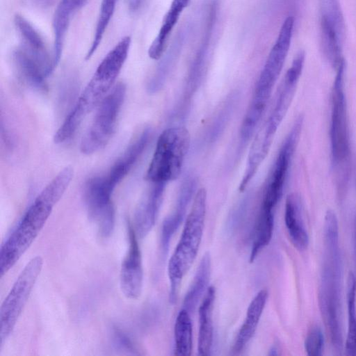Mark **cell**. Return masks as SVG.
Masks as SVG:
<instances>
[{
	"label": "cell",
	"mask_w": 356,
	"mask_h": 356,
	"mask_svg": "<svg viewBox=\"0 0 356 356\" xmlns=\"http://www.w3.org/2000/svg\"><path fill=\"white\" fill-rule=\"evenodd\" d=\"M73 173L71 166L60 170L35 197L3 243L0 249L1 277L15 266L36 238L71 182Z\"/></svg>",
	"instance_id": "6da1fadb"
},
{
	"label": "cell",
	"mask_w": 356,
	"mask_h": 356,
	"mask_svg": "<svg viewBox=\"0 0 356 356\" xmlns=\"http://www.w3.org/2000/svg\"><path fill=\"white\" fill-rule=\"evenodd\" d=\"M131 38H122L105 56L84 88L73 109L54 136L55 143L70 139L86 115L90 113L111 90L127 58Z\"/></svg>",
	"instance_id": "7a4b0ae2"
},
{
	"label": "cell",
	"mask_w": 356,
	"mask_h": 356,
	"mask_svg": "<svg viewBox=\"0 0 356 356\" xmlns=\"http://www.w3.org/2000/svg\"><path fill=\"white\" fill-rule=\"evenodd\" d=\"M331 90L330 124V157L332 170L339 188L349 181L351 163V143L345 90L346 62L336 68Z\"/></svg>",
	"instance_id": "3957f363"
},
{
	"label": "cell",
	"mask_w": 356,
	"mask_h": 356,
	"mask_svg": "<svg viewBox=\"0 0 356 356\" xmlns=\"http://www.w3.org/2000/svg\"><path fill=\"white\" fill-rule=\"evenodd\" d=\"M206 210L207 191L201 188L194 196L181 237L168 264L171 302L176 301L182 279L196 259L203 235Z\"/></svg>",
	"instance_id": "277c9868"
},
{
	"label": "cell",
	"mask_w": 356,
	"mask_h": 356,
	"mask_svg": "<svg viewBox=\"0 0 356 356\" xmlns=\"http://www.w3.org/2000/svg\"><path fill=\"white\" fill-rule=\"evenodd\" d=\"M191 144V136L184 127L165 129L159 136L148 167L146 178L152 184L168 182L180 175Z\"/></svg>",
	"instance_id": "5b68a950"
},
{
	"label": "cell",
	"mask_w": 356,
	"mask_h": 356,
	"mask_svg": "<svg viewBox=\"0 0 356 356\" xmlns=\"http://www.w3.org/2000/svg\"><path fill=\"white\" fill-rule=\"evenodd\" d=\"M126 95V86L118 83L98 106L93 120L83 135L80 149L91 154L104 148L114 134Z\"/></svg>",
	"instance_id": "8992f818"
},
{
	"label": "cell",
	"mask_w": 356,
	"mask_h": 356,
	"mask_svg": "<svg viewBox=\"0 0 356 356\" xmlns=\"http://www.w3.org/2000/svg\"><path fill=\"white\" fill-rule=\"evenodd\" d=\"M43 266L40 256L33 257L17 277L0 309V346L12 333Z\"/></svg>",
	"instance_id": "52a82bcc"
},
{
	"label": "cell",
	"mask_w": 356,
	"mask_h": 356,
	"mask_svg": "<svg viewBox=\"0 0 356 356\" xmlns=\"http://www.w3.org/2000/svg\"><path fill=\"white\" fill-rule=\"evenodd\" d=\"M304 116L295 120L277 154L266 187L261 208L273 211L282 196L291 161L298 144Z\"/></svg>",
	"instance_id": "ba28073f"
},
{
	"label": "cell",
	"mask_w": 356,
	"mask_h": 356,
	"mask_svg": "<svg viewBox=\"0 0 356 356\" xmlns=\"http://www.w3.org/2000/svg\"><path fill=\"white\" fill-rule=\"evenodd\" d=\"M320 38L323 54L337 68L342 56L345 38V19L339 0H319Z\"/></svg>",
	"instance_id": "9c48e42d"
},
{
	"label": "cell",
	"mask_w": 356,
	"mask_h": 356,
	"mask_svg": "<svg viewBox=\"0 0 356 356\" xmlns=\"http://www.w3.org/2000/svg\"><path fill=\"white\" fill-rule=\"evenodd\" d=\"M113 191L104 175L91 177L84 187L88 216L96 223L99 234L104 238L112 234L115 226V209L111 201Z\"/></svg>",
	"instance_id": "30bf717a"
},
{
	"label": "cell",
	"mask_w": 356,
	"mask_h": 356,
	"mask_svg": "<svg viewBox=\"0 0 356 356\" xmlns=\"http://www.w3.org/2000/svg\"><path fill=\"white\" fill-rule=\"evenodd\" d=\"M293 27V17H287L284 21L277 38L270 51L257 81L254 93L270 97L273 88L280 76L289 51Z\"/></svg>",
	"instance_id": "8fae6325"
},
{
	"label": "cell",
	"mask_w": 356,
	"mask_h": 356,
	"mask_svg": "<svg viewBox=\"0 0 356 356\" xmlns=\"http://www.w3.org/2000/svg\"><path fill=\"white\" fill-rule=\"evenodd\" d=\"M127 228L129 245L120 267V287L127 298L135 300L142 293L143 268L138 236L130 223Z\"/></svg>",
	"instance_id": "7c38bea8"
},
{
	"label": "cell",
	"mask_w": 356,
	"mask_h": 356,
	"mask_svg": "<svg viewBox=\"0 0 356 356\" xmlns=\"http://www.w3.org/2000/svg\"><path fill=\"white\" fill-rule=\"evenodd\" d=\"M305 59V52L299 51L294 57L281 83L274 108L268 119L270 123L277 129L293 99L303 70Z\"/></svg>",
	"instance_id": "4fadbf2b"
},
{
	"label": "cell",
	"mask_w": 356,
	"mask_h": 356,
	"mask_svg": "<svg viewBox=\"0 0 356 356\" xmlns=\"http://www.w3.org/2000/svg\"><path fill=\"white\" fill-rule=\"evenodd\" d=\"M14 24L22 39L21 46L38 62L47 76L50 75L56 66L40 33L19 14L15 16Z\"/></svg>",
	"instance_id": "5bb4252c"
},
{
	"label": "cell",
	"mask_w": 356,
	"mask_h": 356,
	"mask_svg": "<svg viewBox=\"0 0 356 356\" xmlns=\"http://www.w3.org/2000/svg\"><path fill=\"white\" fill-rule=\"evenodd\" d=\"M277 129L267 120L253 139L249 150L247 165L239 184V191L243 192L249 184L258 168L266 158Z\"/></svg>",
	"instance_id": "9a60e30c"
},
{
	"label": "cell",
	"mask_w": 356,
	"mask_h": 356,
	"mask_svg": "<svg viewBox=\"0 0 356 356\" xmlns=\"http://www.w3.org/2000/svg\"><path fill=\"white\" fill-rule=\"evenodd\" d=\"M197 186V179L194 177L186 179L179 192L175 211L163 221L161 229V245L163 252H166L174 234L183 221L187 207L191 202Z\"/></svg>",
	"instance_id": "2e32d148"
},
{
	"label": "cell",
	"mask_w": 356,
	"mask_h": 356,
	"mask_svg": "<svg viewBox=\"0 0 356 356\" xmlns=\"http://www.w3.org/2000/svg\"><path fill=\"white\" fill-rule=\"evenodd\" d=\"M165 184H152L147 197L140 204L134 218V229L139 238L145 237L155 225L162 203Z\"/></svg>",
	"instance_id": "e0dca14e"
},
{
	"label": "cell",
	"mask_w": 356,
	"mask_h": 356,
	"mask_svg": "<svg viewBox=\"0 0 356 356\" xmlns=\"http://www.w3.org/2000/svg\"><path fill=\"white\" fill-rule=\"evenodd\" d=\"M88 1V0H60L55 9L52 26L54 36L53 58L56 67L62 55L72 16Z\"/></svg>",
	"instance_id": "ac0fdd59"
},
{
	"label": "cell",
	"mask_w": 356,
	"mask_h": 356,
	"mask_svg": "<svg viewBox=\"0 0 356 356\" xmlns=\"http://www.w3.org/2000/svg\"><path fill=\"white\" fill-rule=\"evenodd\" d=\"M284 222L293 245L299 250H305L309 245L300 197L295 193L289 194L285 202Z\"/></svg>",
	"instance_id": "d6986e66"
},
{
	"label": "cell",
	"mask_w": 356,
	"mask_h": 356,
	"mask_svg": "<svg viewBox=\"0 0 356 356\" xmlns=\"http://www.w3.org/2000/svg\"><path fill=\"white\" fill-rule=\"evenodd\" d=\"M268 297V291L263 289L256 294L250 302L246 312L245 320L237 333L232 346V351L234 354L240 353L255 333Z\"/></svg>",
	"instance_id": "ffe728a7"
},
{
	"label": "cell",
	"mask_w": 356,
	"mask_h": 356,
	"mask_svg": "<svg viewBox=\"0 0 356 356\" xmlns=\"http://www.w3.org/2000/svg\"><path fill=\"white\" fill-rule=\"evenodd\" d=\"M189 2L190 0H172L163 17L158 34L148 49L149 58L159 60L163 56L170 34Z\"/></svg>",
	"instance_id": "44dd1931"
},
{
	"label": "cell",
	"mask_w": 356,
	"mask_h": 356,
	"mask_svg": "<svg viewBox=\"0 0 356 356\" xmlns=\"http://www.w3.org/2000/svg\"><path fill=\"white\" fill-rule=\"evenodd\" d=\"M216 298V289L209 286L199 306V331L197 350L199 355H208L213 343V309Z\"/></svg>",
	"instance_id": "7402d4cb"
},
{
	"label": "cell",
	"mask_w": 356,
	"mask_h": 356,
	"mask_svg": "<svg viewBox=\"0 0 356 356\" xmlns=\"http://www.w3.org/2000/svg\"><path fill=\"white\" fill-rule=\"evenodd\" d=\"M13 58L17 71L28 84L41 91L47 90V76L33 56L20 45L13 51Z\"/></svg>",
	"instance_id": "603a6c76"
},
{
	"label": "cell",
	"mask_w": 356,
	"mask_h": 356,
	"mask_svg": "<svg viewBox=\"0 0 356 356\" xmlns=\"http://www.w3.org/2000/svg\"><path fill=\"white\" fill-rule=\"evenodd\" d=\"M211 271V257L209 252L202 257L195 276L184 299V308L188 312L193 311L209 282Z\"/></svg>",
	"instance_id": "cb8c5ba5"
},
{
	"label": "cell",
	"mask_w": 356,
	"mask_h": 356,
	"mask_svg": "<svg viewBox=\"0 0 356 356\" xmlns=\"http://www.w3.org/2000/svg\"><path fill=\"white\" fill-rule=\"evenodd\" d=\"M270 97L254 93L252 100L241 122L239 137L241 143L245 145L257 132L263 118Z\"/></svg>",
	"instance_id": "d4e9b609"
},
{
	"label": "cell",
	"mask_w": 356,
	"mask_h": 356,
	"mask_svg": "<svg viewBox=\"0 0 356 356\" xmlns=\"http://www.w3.org/2000/svg\"><path fill=\"white\" fill-rule=\"evenodd\" d=\"M184 32L182 31L179 33L176 40L172 42L170 49L158 65L154 74L147 85L149 92L155 93L163 88L170 70L179 56L184 38Z\"/></svg>",
	"instance_id": "484cf974"
},
{
	"label": "cell",
	"mask_w": 356,
	"mask_h": 356,
	"mask_svg": "<svg viewBox=\"0 0 356 356\" xmlns=\"http://www.w3.org/2000/svg\"><path fill=\"white\" fill-rule=\"evenodd\" d=\"M273 211L261 208L254 232L250 262H253L262 250L268 245L273 236Z\"/></svg>",
	"instance_id": "4316f807"
},
{
	"label": "cell",
	"mask_w": 356,
	"mask_h": 356,
	"mask_svg": "<svg viewBox=\"0 0 356 356\" xmlns=\"http://www.w3.org/2000/svg\"><path fill=\"white\" fill-rule=\"evenodd\" d=\"M175 354L189 356L193 346V328L189 312L181 309L176 318L175 327Z\"/></svg>",
	"instance_id": "83f0119b"
},
{
	"label": "cell",
	"mask_w": 356,
	"mask_h": 356,
	"mask_svg": "<svg viewBox=\"0 0 356 356\" xmlns=\"http://www.w3.org/2000/svg\"><path fill=\"white\" fill-rule=\"evenodd\" d=\"M356 279L350 273L347 280L348 331L346 339L347 355L356 356Z\"/></svg>",
	"instance_id": "f1b7e54d"
},
{
	"label": "cell",
	"mask_w": 356,
	"mask_h": 356,
	"mask_svg": "<svg viewBox=\"0 0 356 356\" xmlns=\"http://www.w3.org/2000/svg\"><path fill=\"white\" fill-rule=\"evenodd\" d=\"M213 18V13L210 19H209L207 32L204 35V40L202 39V44L193 60L189 71L187 80V89L189 92L195 91L202 80L209 44L208 41L209 40L211 29L212 28Z\"/></svg>",
	"instance_id": "f546056e"
},
{
	"label": "cell",
	"mask_w": 356,
	"mask_h": 356,
	"mask_svg": "<svg viewBox=\"0 0 356 356\" xmlns=\"http://www.w3.org/2000/svg\"><path fill=\"white\" fill-rule=\"evenodd\" d=\"M117 2L118 0H102L92 41L86 56V60L91 58L100 44L114 13Z\"/></svg>",
	"instance_id": "4dcf8cb0"
},
{
	"label": "cell",
	"mask_w": 356,
	"mask_h": 356,
	"mask_svg": "<svg viewBox=\"0 0 356 356\" xmlns=\"http://www.w3.org/2000/svg\"><path fill=\"white\" fill-rule=\"evenodd\" d=\"M324 344L323 334L321 328L313 326L308 331L305 341V349L309 356H319L322 354Z\"/></svg>",
	"instance_id": "1f68e13d"
},
{
	"label": "cell",
	"mask_w": 356,
	"mask_h": 356,
	"mask_svg": "<svg viewBox=\"0 0 356 356\" xmlns=\"http://www.w3.org/2000/svg\"><path fill=\"white\" fill-rule=\"evenodd\" d=\"M234 102L233 98L227 99L226 102L221 108V110L219 111L218 115L213 121L211 129L210 139L211 141L215 140L218 137L219 134L220 135V133L224 129L225 125L229 120L230 114L232 112Z\"/></svg>",
	"instance_id": "d6a6232c"
},
{
	"label": "cell",
	"mask_w": 356,
	"mask_h": 356,
	"mask_svg": "<svg viewBox=\"0 0 356 356\" xmlns=\"http://www.w3.org/2000/svg\"><path fill=\"white\" fill-rule=\"evenodd\" d=\"M114 346L121 351L135 354L136 348L129 337L120 329L114 328L113 331Z\"/></svg>",
	"instance_id": "836d02e7"
},
{
	"label": "cell",
	"mask_w": 356,
	"mask_h": 356,
	"mask_svg": "<svg viewBox=\"0 0 356 356\" xmlns=\"http://www.w3.org/2000/svg\"><path fill=\"white\" fill-rule=\"evenodd\" d=\"M143 0H127V7L130 12L135 13L140 7Z\"/></svg>",
	"instance_id": "e575fe53"
},
{
	"label": "cell",
	"mask_w": 356,
	"mask_h": 356,
	"mask_svg": "<svg viewBox=\"0 0 356 356\" xmlns=\"http://www.w3.org/2000/svg\"><path fill=\"white\" fill-rule=\"evenodd\" d=\"M41 6H46L51 4L52 0H35Z\"/></svg>",
	"instance_id": "d590c367"
}]
</instances>
